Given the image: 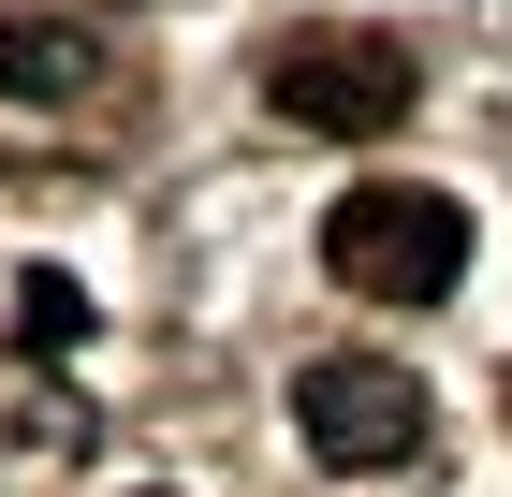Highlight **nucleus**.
<instances>
[{
  "label": "nucleus",
  "mask_w": 512,
  "mask_h": 497,
  "mask_svg": "<svg viewBox=\"0 0 512 497\" xmlns=\"http://www.w3.org/2000/svg\"><path fill=\"white\" fill-rule=\"evenodd\" d=\"M293 439L322 468H410L425 454V381L381 366V351H322L308 381H293Z\"/></svg>",
  "instance_id": "nucleus-3"
},
{
  "label": "nucleus",
  "mask_w": 512,
  "mask_h": 497,
  "mask_svg": "<svg viewBox=\"0 0 512 497\" xmlns=\"http://www.w3.org/2000/svg\"><path fill=\"white\" fill-rule=\"evenodd\" d=\"M88 74H103V44H88L74 15H0V88H15V103H74Z\"/></svg>",
  "instance_id": "nucleus-4"
},
{
  "label": "nucleus",
  "mask_w": 512,
  "mask_h": 497,
  "mask_svg": "<svg viewBox=\"0 0 512 497\" xmlns=\"http://www.w3.org/2000/svg\"><path fill=\"white\" fill-rule=\"evenodd\" d=\"M264 103L293 117V132L381 147L395 117H410V44H381V30H293V44L264 59Z\"/></svg>",
  "instance_id": "nucleus-2"
},
{
  "label": "nucleus",
  "mask_w": 512,
  "mask_h": 497,
  "mask_svg": "<svg viewBox=\"0 0 512 497\" xmlns=\"http://www.w3.org/2000/svg\"><path fill=\"white\" fill-rule=\"evenodd\" d=\"M15 337H30V351H74V337H88V293H74L59 264H30V278H15Z\"/></svg>",
  "instance_id": "nucleus-5"
},
{
  "label": "nucleus",
  "mask_w": 512,
  "mask_h": 497,
  "mask_svg": "<svg viewBox=\"0 0 512 497\" xmlns=\"http://www.w3.org/2000/svg\"><path fill=\"white\" fill-rule=\"evenodd\" d=\"M322 278H352V293H381V307H439L469 278V205L425 191V176H366V191H337V220H322Z\"/></svg>",
  "instance_id": "nucleus-1"
}]
</instances>
